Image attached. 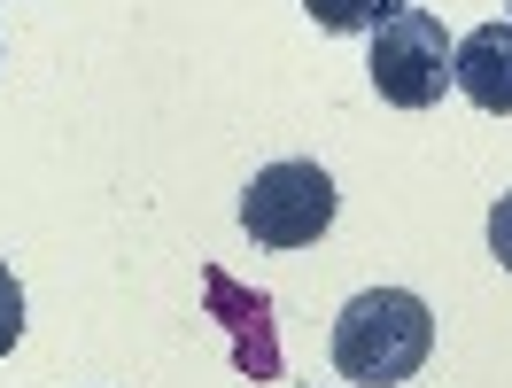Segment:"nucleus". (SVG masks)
<instances>
[{
    "instance_id": "obj_5",
    "label": "nucleus",
    "mask_w": 512,
    "mask_h": 388,
    "mask_svg": "<svg viewBox=\"0 0 512 388\" xmlns=\"http://www.w3.org/2000/svg\"><path fill=\"white\" fill-rule=\"evenodd\" d=\"M450 86L474 109H489V117H512V24H481V32L458 39Z\"/></svg>"
},
{
    "instance_id": "obj_6",
    "label": "nucleus",
    "mask_w": 512,
    "mask_h": 388,
    "mask_svg": "<svg viewBox=\"0 0 512 388\" xmlns=\"http://www.w3.org/2000/svg\"><path fill=\"white\" fill-rule=\"evenodd\" d=\"M319 32H381L388 16H404L412 0H303Z\"/></svg>"
},
{
    "instance_id": "obj_8",
    "label": "nucleus",
    "mask_w": 512,
    "mask_h": 388,
    "mask_svg": "<svg viewBox=\"0 0 512 388\" xmlns=\"http://www.w3.org/2000/svg\"><path fill=\"white\" fill-rule=\"evenodd\" d=\"M489 249H497V264L512 272V194L497 202V210H489Z\"/></svg>"
},
{
    "instance_id": "obj_1",
    "label": "nucleus",
    "mask_w": 512,
    "mask_h": 388,
    "mask_svg": "<svg viewBox=\"0 0 512 388\" xmlns=\"http://www.w3.org/2000/svg\"><path fill=\"white\" fill-rule=\"evenodd\" d=\"M427 350H435V311L412 288H365L334 319V365H342V381L396 388L427 365Z\"/></svg>"
},
{
    "instance_id": "obj_4",
    "label": "nucleus",
    "mask_w": 512,
    "mask_h": 388,
    "mask_svg": "<svg viewBox=\"0 0 512 388\" xmlns=\"http://www.w3.org/2000/svg\"><path fill=\"white\" fill-rule=\"evenodd\" d=\"M202 303H210V319H225V334H233V365H241L249 381H272V373H280L272 303L256 288H241L233 272H218V264H202Z\"/></svg>"
},
{
    "instance_id": "obj_2",
    "label": "nucleus",
    "mask_w": 512,
    "mask_h": 388,
    "mask_svg": "<svg viewBox=\"0 0 512 388\" xmlns=\"http://www.w3.org/2000/svg\"><path fill=\"white\" fill-rule=\"evenodd\" d=\"M241 226L256 249H311L334 226V179L319 163H264L241 187Z\"/></svg>"
},
{
    "instance_id": "obj_7",
    "label": "nucleus",
    "mask_w": 512,
    "mask_h": 388,
    "mask_svg": "<svg viewBox=\"0 0 512 388\" xmlns=\"http://www.w3.org/2000/svg\"><path fill=\"white\" fill-rule=\"evenodd\" d=\"M16 334H24V288H16V272L0 264V357L16 350Z\"/></svg>"
},
{
    "instance_id": "obj_3",
    "label": "nucleus",
    "mask_w": 512,
    "mask_h": 388,
    "mask_svg": "<svg viewBox=\"0 0 512 388\" xmlns=\"http://www.w3.org/2000/svg\"><path fill=\"white\" fill-rule=\"evenodd\" d=\"M450 63H458V47H450L443 16H427V8H404V16H388L381 32H373V94L388 109H435L450 86Z\"/></svg>"
}]
</instances>
